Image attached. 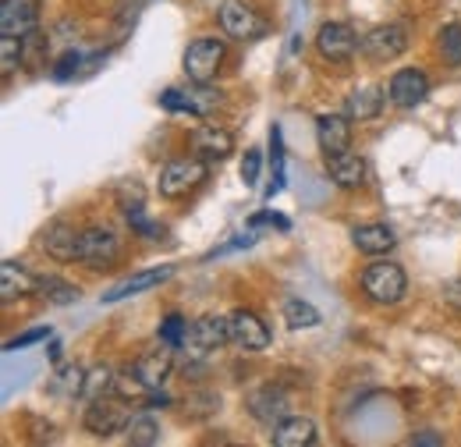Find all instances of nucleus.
I'll return each instance as SVG.
<instances>
[{"mask_svg":"<svg viewBox=\"0 0 461 447\" xmlns=\"http://www.w3.org/2000/svg\"><path fill=\"white\" fill-rule=\"evenodd\" d=\"M117 256H121V238L111 227H86L82 231V242H78V263L82 267H89V270L114 267Z\"/></svg>","mask_w":461,"mask_h":447,"instance_id":"20e7f679","label":"nucleus"},{"mask_svg":"<svg viewBox=\"0 0 461 447\" xmlns=\"http://www.w3.org/2000/svg\"><path fill=\"white\" fill-rule=\"evenodd\" d=\"M167 278H171V267H160V270H142V274H131L128 280H121L117 287L104 291V302H107V306H111V302H124V298H131V295H142V291H149V287L164 284Z\"/></svg>","mask_w":461,"mask_h":447,"instance_id":"412c9836","label":"nucleus"},{"mask_svg":"<svg viewBox=\"0 0 461 447\" xmlns=\"http://www.w3.org/2000/svg\"><path fill=\"white\" fill-rule=\"evenodd\" d=\"M60 384H64L71 394H82V388H86V373H82L78 366H68V369H60Z\"/></svg>","mask_w":461,"mask_h":447,"instance_id":"e433bc0d","label":"nucleus"},{"mask_svg":"<svg viewBox=\"0 0 461 447\" xmlns=\"http://www.w3.org/2000/svg\"><path fill=\"white\" fill-rule=\"evenodd\" d=\"M78 242H82V231H75L68 221L47 224V231H43V249L58 263H75L78 260Z\"/></svg>","mask_w":461,"mask_h":447,"instance_id":"dca6fc26","label":"nucleus"},{"mask_svg":"<svg viewBox=\"0 0 461 447\" xmlns=\"http://www.w3.org/2000/svg\"><path fill=\"white\" fill-rule=\"evenodd\" d=\"M160 107H164V111H174V114H192L188 111V96H185L181 89H167V93H160Z\"/></svg>","mask_w":461,"mask_h":447,"instance_id":"c9c22d12","label":"nucleus"},{"mask_svg":"<svg viewBox=\"0 0 461 447\" xmlns=\"http://www.w3.org/2000/svg\"><path fill=\"white\" fill-rule=\"evenodd\" d=\"M107 391H114V369L111 366H96L93 373H86V388H82V397L96 401Z\"/></svg>","mask_w":461,"mask_h":447,"instance_id":"c85d7f7f","label":"nucleus"},{"mask_svg":"<svg viewBox=\"0 0 461 447\" xmlns=\"http://www.w3.org/2000/svg\"><path fill=\"white\" fill-rule=\"evenodd\" d=\"M224 43L221 40H213V36H203V40H195V43H188V50H185V75L192 78V82H210L217 71H221V64H224Z\"/></svg>","mask_w":461,"mask_h":447,"instance_id":"39448f33","label":"nucleus"},{"mask_svg":"<svg viewBox=\"0 0 461 447\" xmlns=\"http://www.w3.org/2000/svg\"><path fill=\"white\" fill-rule=\"evenodd\" d=\"M40 4L36 0H4L0 4V32L4 36H29L36 32Z\"/></svg>","mask_w":461,"mask_h":447,"instance_id":"4468645a","label":"nucleus"},{"mask_svg":"<svg viewBox=\"0 0 461 447\" xmlns=\"http://www.w3.org/2000/svg\"><path fill=\"white\" fill-rule=\"evenodd\" d=\"M114 394L121 397V401H135V397H146L149 388L135 377V369H131V366H124V369L114 377Z\"/></svg>","mask_w":461,"mask_h":447,"instance_id":"7c9ffc66","label":"nucleus"},{"mask_svg":"<svg viewBox=\"0 0 461 447\" xmlns=\"http://www.w3.org/2000/svg\"><path fill=\"white\" fill-rule=\"evenodd\" d=\"M131 369H135V377L149 388V391H157L167 377H171V369H174V348H149L146 355H139L135 362H131Z\"/></svg>","mask_w":461,"mask_h":447,"instance_id":"2eb2a0df","label":"nucleus"},{"mask_svg":"<svg viewBox=\"0 0 461 447\" xmlns=\"http://www.w3.org/2000/svg\"><path fill=\"white\" fill-rule=\"evenodd\" d=\"M285 320H288L291 331H312V327H320V309L316 306H309V302H302V298H288L285 302Z\"/></svg>","mask_w":461,"mask_h":447,"instance_id":"a878e982","label":"nucleus"},{"mask_svg":"<svg viewBox=\"0 0 461 447\" xmlns=\"http://www.w3.org/2000/svg\"><path fill=\"white\" fill-rule=\"evenodd\" d=\"M188 96V111H192V117H210V114L221 107V93L217 89H210L206 82H195V89H188L185 93Z\"/></svg>","mask_w":461,"mask_h":447,"instance_id":"bb28decb","label":"nucleus"},{"mask_svg":"<svg viewBox=\"0 0 461 447\" xmlns=\"http://www.w3.org/2000/svg\"><path fill=\"white\" fill-rule=\"evenodd\" d=\"M327 174H330V181L334 185H341V188H362L366 185V160L362 157H355V153H334V157H327Z\"/></svg>","mask_w":461,"mask_h":447,"instance_id":"aec40b11","label":"nucleus"},{"mask_svg":"<svg viewBox=\"0 0 461 447\" xmlns=\"http://www.w3.org/2000/svg\"><path fill=\"white\" fill-rule=\"evenodd\" d=\"M206 160H199V157H188V160H171L167 168L160 170V196L164 199H181V196H188L192 188H199L203 181H206Z\"/></svg>","mask_w":461,"mask_h":447,"instance_id":"7ed1b4c3","label":"nucleus"},{"mask_svg":"<svg viewBox=\"0 0 461 447\" xmlns=\"http://www.w3.org/2000/svg\"><path fill=\"white\" fill-rule=\"evenodd\" d=\"M78 60H82V57L75 54V50L64 54L60 57V68H54V75H58V78H71V71H78Z\"/></svg>","mask_w":461,"mask_h":447,"instance_id":"58836bf2","label":"nucleus"},{"mask_svg":"<svg viewBox=\"0 0 461 447\" xmlns=\"http://www.w3.org/2000/svg\"><path fill=\"white\" fill-rule=\"evenodd\" d=\"M29 291H36V278L18 267V263H0V298L4 302H14V298H25Z\"/></svg>","mask_w":461,"mask_h":447,"instance_id":"4be33fe9","label":"nucleus"},{"mask_svg":"<svg viewBox=\"0 0 461 447\" xmlns=\"http://www.w3.org/2000/svg\"><path fill=\"white\" fill-rule=\"evenodd\" d=\"M188 331H192V324H188L185 316H167V320L160 324V344H167V348H174V351H181L185 341H188Z\"/></svg>","mask_w":461,"mask_h":447,"instance_id":"c756f323","label":"nucleus"},{"mask_svg":"<svg viewBox=\"0 0 461 447\" xmlns=\"http://www.w3.org/2000/svg\"><path fill=\"white\" fill-rule=\"evenodd\" d=\"M230 341L241 348V351H267L270 348V327L249 313V309H234L230 313Z\"/></svg>","mask_w":461,"mask_h":447,"instance_id":"9b49d317","label":"nucleus"},{"mask_svg":"<svg viewBox=\"0 0 461 447\" xmlns=\"http://www.w3.org/2000/svg\"><path fill=\"white\" fill-rule=\"evenodd\" d=\"M411 444L437 447V444H444V437H437V433H429V430H426V433H415V437H411Z\"/></svg>","mask_w":461,"mask_h":447,"instance_id":"ea45409f","label":"nucleus"},{"mask_svg":"<svg viewBox=\"0 0 461 447\" xmlns=\"http://www.w3.org/2000/svg\"><path fill=\"white\" fill-rule=\"evenodd\" d=\"M426 96H429V78H426V71H419V68H402V71H394V78L387 82V100H391L394 107H402V111L419 107Z\"/></svg>","mask_w":461,"mask_h":447,"instance_id":"1a4fd4ad","label":"nucleus"},{"mask_svg":"<svg viewBox=\"0 0 461 447\" xmlns=\"http://www.w3.org/2000/svg\"><path fill=\"white\" fill-rule=\"evenodd\" d=\"M316 139H320V150L327 157L345 153L348 146H351V117L348 114H323L316 121Z\"/></svg>","mask_w":461,"mask_h":447,"instance_id":"f3484780","label":"nucleus"},{"mask_svg":"<svg viewBox=\"0 0 461 447\" xmlns=\"http://www.w3.org/2000/svg\"><path fill=\"white\" fill-rule=\"evenodd\" d=\"M221 29L228 32L230 40H256V36H263L267 22L259 18V11L249 0H224V7H221Z\"/></svg>","mask_w":461,"mask_h":447,"instance_id":"0eeeda50","label":"nucleus"},{"mask_svg":"<svg viewBox=\"0 0 461 447\" xmlns=\"http://www.w3.org/2000/svg\"><path fill=\"white\" fill-rule=\"evenodd\" d=\"M50 337V327H32V331H25V334L11 337L4 348L7 351H18V348H29V344H40V341H47Z\"/></svg>","mask_w":461,"mask_h":447,"instance_id":"72a5a7b5","label":"nucleus"},{"mask_svg":"<svg viewBox=\"0 0 461 447\" xmlns=\"http://www.w3.org/2000/svg\"><path fill=\"white\" fill-rule=\"evenodd\" d=\"M408 50V29L404 25H376L373 32L362 36V54L376 64L398 60Z\"/></svg>","mask_w":461,"mask_h":447,"instance_id":"423d86ee","label":"nucleus"},{"mask_svg":"<svg viewBox=\"0 0 461 447\" xmlns=\"http://www.w3.org/2000/svg\"><path fill=\"white\" fill-rule=\"evenodd\" d=\"M270 441L277 447H312L320 441V433H316V423L309 415H288L274 426Z\"/></svg>","mask_w":461,"mask_h":447,"instance_id":"a211bd4d","label":"nucleus"},{"mask_svg":"<svg viewBox=\"0 0 461 447\" xmlns=\"http://www.w3.org/2000/svg\"><path fill=\"white\" fill-rule=\"evenodd\" d=\"M316 50L327 57V60L345 64L358 50V40H355V32L348 29L345 22H323L320 32H316Z\"/></svg>","mask_w":461,"mask_h":447,"instance_id":"f8f14e48","label":"nucleus"},{"mask_svg":"<svg viewBox=\"0 0 461 447\" xmlns=\"http://www.w3.org/2000/svg\"><path fill=\"white\" fill-rule=\"evenodd\" d=\"M82 426L93 433V437H114L128 426V412L117 405V401H107V397H96L89 401L86 415H82Z\"/></svg>","mask_w":461,"mask_h":447,"instance_id":"9d476101","label":"nucleus"},{"mask_svg":"<svg viewBox=\"0 0 461 447\" xmlns=\"http://www.w3.org/2000/svg\"><path fill=\"white\" fill-rule=\"evenodd\" d=\"M230 341V316H199L192 320V331H188V341L181 351H188V359H206L213 355L217 348H224Z\"/></svg>","mask_w":461,"mask_h":447,"instance_id":"f03ea898","label":"nucleus"},{"mask_svg":"<svg viewBox=\"0 0 461 447\" xmlns=\"http://www.w3.org/2000/svg\"><path fill=\"white\" fill-rule=\"evenodd\" d=\"M362 291L376 302V306H394L402 302L408 291V278L398 263H373L362 274Z\"/></svg>","mask_w":461,"mask_h":447,"instance_id":"f257e3e1","label":"nucleus"},{"mask_svg":"<svg viewBox=\"0 0 461 447\" xmlns=\"http://www.w3.org/2000/svg\"><path fill=\"white\" fill-rule=\"evenodd\" d=\"M288 408H291V397L281 388H274V384H267V388L249 394V412L263 426H277L281 419H288Z\"/></svg>","mask_w":461,"mask_h":447,"instance_id":"ddd939ff","label":"nucleus"},{"mask_svg":"<svg viewBox=\"0 0 461 447\" xmlns=\"http://www.w3.org/2000/svg\"><path fill=\"white\" fill-rule=\"evenodd\" d=\"M259 164H263L259 150H245V160H241V181H245L249 188L259 181Z\"/></svg>","mask_w":461,"mask_h":447,"instance_id":"f704fd0d","label":"nucleus"},{"mask_svg":"<svg viewBox=\"0 0 461 447\" xmlns=\"http://www.w3.org/2000/svg\"><path fill=\"white\" fill-rule=\"evenodd\" d=\"M440 54L451 68H461V25L440 29Z\"/></svg>","mask_w":461,"mask_h":447,"instance_id":"2f4dec72","label":"nucleus"},{"mask_svg":"<svg viewBox=\"0 0 461 447\" xmlns=\"http://www.w3.org/2000/svg\"><path fill=\"white\" fill-rule=\"evenodd\" d=\"M124 437H128V444H135V447L157 444V441H160V423H157L153 415H131L128 426H124Z\"/></svg>","mask_w":461,"mask_h":447,"instance_id":"393cba45","label":"nucleus"},{"mask_svg":"<svg viewBox=\"0 0 461 447\" xmlns=\"http://www.w3.org/2000/svg\"><path fill=\"white\" fill-rule=\"evenodd\" d=\"M36 291L47 298V302H54V306H71V302H78V287L71 284V280L64 278H36Z\"/></svg>","mask_w":461,"mask_h":447,"instance_id":"b1692460","label":"nucleus"},{"mask_svg":"<svg viewBox=\"0 0 461 447\" xmlns=\"http://www.w3.org/2000/svg\"><path fill=\"white\" fill-rule=\"evenodd\" d=\"M384 96H387V93H380L376 86H362V89H355V93L348 96L345 114L351 121H373V117L380 114V107H384Z\"/></svg>","mask_w":461,"mask_h":447,"instance_id":"5701e85b","label":"nucleus"},{"mask_svg":"<svg viewBox=\"0 0 461 447\" xmlns=\"http://www.w3.org/2000/svg\"><path fill=\"white\" fill-rule=\"evenodd\" d=\"M188 146H192V157H199L206 164H221V160H228L230 153H234V135H230L228 128H221V124H199L192 132Z\"/></svg>","mask_w":461,"mask_h":447,"instance_id":"6e6552de","label":"nucleus"},{"mask_svg":"<svg viewBox=\"0 0 461 447\" xmlns=\"http://www.w3.org/2000/svg\"><path fill=\"white\" fill-rule=\"evenodd\" d=\"M351 242H355V249L366 252V256H384V252H391V249L398 245V234H394L387 224H358V227L351 231Z\"/></svg>","mask_w":461,"mask_h":447,"instance_id":"6ab92c4d","label":"nucleus"},{"mask_svg":"<svg viewBox=\"0 0 461 447\" xmlns=\"http://www.w3.org/2000/svg\"><path fill=\"white\" fill-rule=\"evenodd\" d=\"M114 196H117V206H121L124 214H139V210H146V188H142V181H135V178L117 181Z\"/></svg>","mask_w":461,"mask_h":447,"instance_id":"cd10ccee","label":"nucleus"},{"mask_svg":"<svg viewBox=\"0 0 461 447\" xmlns=\"http://www.w3.org/2000/svg\"><path fill=\"white\" fill-rule=\"evenodd\" d=\"M444 302H447L451 309H458V313H461V278L444 284Z\"/></svg>","mask_w":461,"mask_h":447,"instance_id":"4c0bfd02","label":"nucleus"},{"mask_svg":"<svg viewBox=\"0 0 461 447\" xmlns=\"http://www.w3.org/2000/svg\"><path fill=\"white\" fill-rule=\"evenodd\" d=\"M22 64V36H0V71L11 75Z\"/></svg>","mask_w":461,"mask_h":447,"instance_id":"473e14b6","label":"nucleus"}]
</instances>
